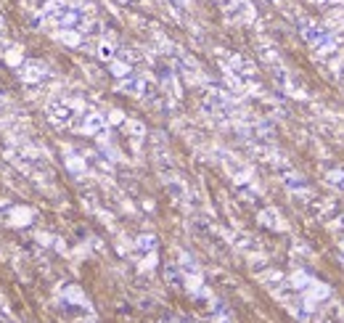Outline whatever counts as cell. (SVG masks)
Wrapping results in <instances>:
<instances>
[{"instance_id":"cell-1","label":"cell","mask_w":344,"mask_h":323,"mask_svg":"<svg viewBox=\"0 0 344 323\" xmlns=\"http://www.w3.org/2000/svg\"><path fill=\"white\" fill-rule=\"evenodd\" d=\"M225 13H228L230 22H249L254 16V8H251L249 0H228Z\"/></svg>"},{"instance_id":"cell-2","label":"cell","mask_w":344,"mask_h":323,"mask_svg":"<svg viewBox=\"0 0 344 323\" xmlns=\"http://www.w3.org/2000/svg\"><path fill=\"white\" fill-rule=\"evenodd\" d=\"M48 114H51L53 122H59V125H69V122L74 119L77 109H74V106H69V103L56 101V103H51V106H48Z\"/></svg>"},{"instance_id":"cell-3","label":"cell","mask_w":344,"mask_h":323,"mask_svg":"<svg viewBox=\"0 0 344 323\" xmlns=\"http://www.w3.org/2000/svg\"><path fill=\"white\" fill-rule=\"evenodd\" d=\"M45 77V66L40 64V61H24L22 66V80L30 82V85H34V82H40Z\"/></svg>"},{"instance_id":"cell-4","label":"cell","mask_w":344,"mask_h":323,"mask_svg":"<svg viewBox=\"0 0 344 323\" xmlns=\"http://www.w3.org/2000/svg\"><path fill=\"white\" fill-rule=\"evenodd\" d=\"M80 130H82V132H90V135H95V132L103 130V119L98 117V114H85V117H82V122H80Z\"/></svg>"},{"instance_id":"cell-5","label":"cell","mask_w":344,"mask_h":323,"mask_svg":"<svg viewBox=\"0 0 344 323\" xmlns=\"http://www.w3.org/2000/svg\"><path fill=\"white\" fill-rule=\"evenodd\" d=\"M59 40H64L66 45H80V32H69V30H61L59 32Z\"/></svg>"},{"instance_id":"cell-6","label":"cell","mask_w":344,"mask_h":323,"mask_svg":"<svg viewBox=\"0 0 344 323\" xmlns=\"http://www.w3.org/2000/svg\"><path fill=\"white\" fill-rule=\"evenodd\" d=\"M98 56H103V59H111V56H114V51H111L109 43H101V45H98Z\"/></svg>"},{"instance_id":"cell-7","label":"cell","mask_w":344,"mask_h":323,"mask_svg":"<svg viewBox=\"0 0 344 323\" xmlns=\"http://www.w3.org/2000/svg\"><path fill=\"white\" fill-rule=\"evenodd\" d=\"M276 3H286V0H276Z\"/></svg>"}]
</instances>
